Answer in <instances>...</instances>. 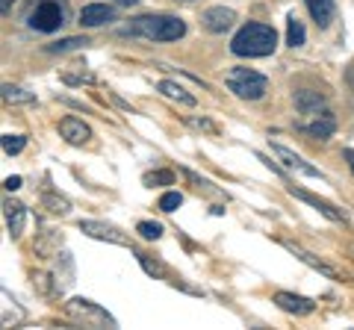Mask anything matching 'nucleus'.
<instances>
[{"mask_svg": "<svg viewBox=\"0 0 354 330\" xmlns=\"http://www.w3.org/2000/svg\"><path fill=\"white\" fill-rule=\"evenodd\" d=\"M274 48H278V32L269 24H245L230 41V50L236 57H248V59L269 57V53H274Z\"/></svg>", "mask_w": 354, "mask_h": 330, "instance_id": "obj_1", "label": "nucleus"}, {"mask_svg": "<svg viewBox=\"0 0 354 330\" xmlns=\"http://www.w3.org/2000/svg\"><path fill=\"white\" fill-rule=\"evenodd\" d=\"M127 32L151 41H177L186 32V24L174 15H139L130 21Z\"/></svg>", "mask_w": 354, "mask_h": 330, "instance_id": "obj_2", "label": "nucleus"}, {"mask_svg": "<svg viewBox=\"0 0 354 330\" xmlns=\"http://www.w3.org/2000/svg\"><path fill=\"white\" fill-rule=\"evenodd\" d=\"M227 89L236 97H242V101H260L266 89H269V80L251 68H234L227 74Z\"/></svg>", "mask_w": 354, "mask_h": 330, "instance_id": "obj_3", "label": "nucleus"}, {"mask_svg": "<svg viewBox=\"0 0 354 330\" xmlns=\"http://www.w3.org/2000/svg\"><path fill=\"white\" fill-rule=\"evenodd\" d=\"M65 313H68L71 322L83 324V327H115V318L106 310H101L97 304L86 301V298H71L65 304Z\"/></svg>", "mask_w": 354, "mask_h": 330, "instance_id": "obj_4", "label": "nucleus"}, {"mask_svg": "<svg viewBox=\"0 0 354 330\" xmlns=\"http://www.w3.org/2000/svg\"><path fill=\"white\" fill-rule=\"evenodd\" d=\"M65 24V12L57 0H39V6L30 12V27L39 32H53Z\"/></svg>", "mask_w": 354, "mask_h": 330, "instance_id": "obj_5", "label": "nucleus"}, {"mask_svg": "<svg viewBox=\"0 0 354 330\" xmlns=\"http://www.w3.org/2000/svg\"><path fill=\"white\" fill-rule=\"evenodd\" d=\"M80 230L92 239H104V242H113V245H130V239L118 227L104 224V222H80Z\"/></svg>", "mask_w": 354, "mask_h": 330, "instance_id": "obj_6", "label": "nucleus"}, {"mask_svg": "<svg viewBox=\"0 0 354 330\" xmlns=\"http://www.w3.org/2000/svg\"><path fill=\"white\" fill-rule=\"evenodd\" d=\"M59 136L68 142V145H83V142L92 139V130H88L86 121L68 115V118H62V121H59Z\"/></svg>", "mask_w": 354, "mask_h": 330, "instance_id": "obj_7", "label": "nucleus"}, {"mask_svg": "<svg viewBox=\"0 0 354 330\" xmlns=\"http://www.w3.org/2000/svg\"><path fill=\"white\" fill-rule=\"evenodd\" d=\"M201 21H204V27L209 32H225V30L234 27L236 12H234V9H225V6H213V9H207Z\"/></svg>", "mask_w": 354, "mask_h": 330, "instance_id": "obj_8", "label": "nucleus"}, {"mask_svg": "<svg viewBox=\"0 0 354 330\" xmlns=\"http://www.w3.org/2000/svg\"><path fill=\"white\" fill-rule=\"evenodd\" d=\"M274 304H278L281 310L292 313V316H310L316 310V304L310 298H301V295H292V292H278L274 295Z\"/></svg>", "mask_w": 354, "mask_h": 330, "instance_id": "obj_9", "label": "nucleus"}, {"mask_svg": "<svg viewBox=\"0 0 354 330\" xmlns=\"http://www.w3.org/2000/svg\"><path fill=\"white\" fill-rule=\"evenodd\" d=\"M109 21H115V9L106 6V3H88L80 12L83 27H101V24H109Z\"/></svg>", "mask_w": 354, "mask_h": 330, "instance_id": "obj_10", "label": "nucleus"}, {"mask_svg": "<svg viewBox=\"0 0 354 330\" xmlns=\"http://www.w3.org/2000/svg\"><path fill=\"white\" fill-rule=\"evenodd\" d=\"M304 130V133H310L313 139H328V136H334V130H337V121L330 113H322V115H313V121H304V124H298Z\"/></svg>", "mask_w": 354, "mask_h": 330, "instance_id": "obj_11", "label": "nucleus"}, {"mask_svg": "<svg viewBox=\"0 0 354 330\" xmlns=\"http://www.w3.org/2000/svg\"><path fill=\"white\" fill-rule=\"evenodd\" d=\"M283 248H286V251H290V254H295L298 260H301V262H304V266H310V269H313V271H319V274H325V278H337V271H334V269H330V266H328V262H322V260H319V257H313V254H310V251H304L301 245H295V242H283Z\"/></svg>", "mask_w": 354, "mask_h": 330, "instance_id": "obj_12", "label": "nucleus"}, {"mask_svg": "<svg viewBox=\"0 0 354 330\" xmlns=\"http://www.w3.org/2000/svg\"><path fill=\"white\" fill-rule=\"evenodd\" d=\"M290 195H295L298 201H304V204H310V206H316L322 215H328L330 222H342V213L337 210V206H330L328 201H322V197H316V195H310V192H304V189H298V186H290Z\"/></svg>", "mask_w": 354, "mask_h": 330, "instance_id": "obj_13", "label": "nucleus"}, {"mask_svg": "<svg viewBox=\"0 0 354 330\" xmlns=\"http://www.w3.org/2000/svg\"><path fill=\"white\" fill-rule=\"evenodd\" d=\"M3 210H6V227H9V233H12V239H18L21 233H24L27 210H24L21 204H15V201H6V204H3Z\"/></svg>", "mask_w": 354, "mask_h": 330, "instance_id": "obj_14", "label": "nucleus"}, {"mask_svg": "<svg viewBox=\"0 0 354 330\" xmlns=\"http://www.w3.org/2000/svg\"><path fill=\"white\" fill-rule=\"evenodd\" d=\"M304 3L310 9V15H313V21L322 30L334 21V0H304Z\"/></svg>", "mask_w": 354, "mask_h": 330, "instance_id": "obj_15", "label": "nucleus"}, {"mask_svg": "<svg viewBox=\"0 0 354 330\" xmlns=\"http://www.w3.org/2000/svg\"><path fill=\"white\" fill-rule=\"evenodd\" d=\"M295 106L301 109L304 115H319V113H325V97L319 92H298L295 95Z\"/></svg>", "mask_w": 354, "mask_h": 330, "instance_id": "obj_16", "label": "nucleus"}, {"mask_svg": "<svg viewBox=\"0 0 354 330\" xmlns=\"http://www.w3.org/2000/svg\"><path fill=\"white\" fill-rule=\"evenodd\" d=\"M274 153H278V159H283L286 165H290V168L307 174V177H322V174H319V171L313 168V165H307L301 157H295V153H292V151H286L283 145H274Z\"/></svg>", "mask_w": 354, "mask_h": 330, "instance_id": "obj_17", "label": "nucleus"}, {"mask_svg": "<svg viewBox=\"0 0 354 330\" xmlns=\"http://www.w3.org/2000/svg\"><path fill=\"white\" fill-rule=\"evenodd\" d=\"M304 24L301 21H298L295 15H290L286 18V45H292V48H301L304 45Z\"/></svg>", "mask_w": 354, "mask_h": 330, "instance_id": "obj_18", "label": "nucleus"}, {"mask_svg": "<svg viewBox=\"0 0 354 330\" xmlns=\"http://www.w3.org/2000/svg\"><path fill=\"white\" fill-rule=\"evenodd\" d=\"M160 92L165 95V97H171V101H180V104H186V106H192L195 104V97L189 95V92H183L177 83H171V80H162L160 83Z\"/></svg>", "mask_w": 354, "mask_h": 330, "instance_id": "obj_19", "label": "nucleus"}, {"mask_svg": "<svg viewBox=\"0 0 354 330\" xmlns=\"http://www.w3.org/2000/svg\"><path fill=\"white\" fill-rule=\"evenodd\" d=\"M3 101H6V104H32V101H36V95L6 83V86H3Z\"/></svg>", "mask_w": 354, "mask_h": 330, "instance_id": "obj_20", "label": "nucleus"}, {"mask_svg": "<svg viewBox=\"0 0 354 330\" xmlns=\"http://www.w3.org/2000/svg\"><path fill=\"white\" fill-rule=\"evenodd\" d=\"M145 186H171L174 183V174L171 171H148L145 177H142Z\"/></svg>", "mask_w": 354, "mask_h": 330, "instance_id": "obj_21", "label": "nucleus"}, {"mask_svg": "<svg viewBox=\"0 0 354 330\" xmlns=\"http://www.w3.org/2000/svg\"><path fill=\"white\" fill-rule=\"evenodd\" d=\"M41 201H44V206H50V213H59V215H65V213L71 210V204L65 201V197H59V195H50V192L44 195Z\"/></svg>", "mask_w": 354, "mask_h": 330, "instance_id": "obj_22", "label": "nucleus"}, {"mask_svg": "<svg viewBox=\"0 0 354 330\" xmlns=\"http://www.w3.org/2000/svg\"><path fill=\"white\" fill-rule=\"evenodd\" d=\"M180 204H183V195H180V192H165V195L160 197V210H162V213H174Z\"/></svg>", "mask_w": 354, "mask_h": 330, "instance_id": "obj_23", "label": "nucleus"}, {"mask_svg": "<svg viewBox=\"0 0 354 330\" xmlns=\"http://www.w3.org/2000/svg\"><path fill=\"white\" fill-rule=\"evenodd\" d=\"M83 45H88L86 39H62V41H57V45H48V50L62 53V50H74V48H83Z\"/></svg>", "mask_w": 354, "mask_h": 330, "instance_id": "obj_24", "label": "nucleus"}, {"mask_svg": "<svg viewBox=\"0 0 354 330\" xmlns=\"http://www.w3.org/2000/svg\"><path fill=\"white\" fill-rule=\"evenodd\" d=\"M136 230H139L142 239H160L162 236V224H157V222H142Z\"/></svg>", "mask_w": 354, "mask_h": 330, "instance_id": "obj_25", "label": "nucleus"}, {"mask_svg": "<svg viewBox=\"0 0 354 330\" xmlns=\"http://www.w3.org/2000/svg\"><path fill=\"white\" fill-rule=\"evenodd\" d=\"M27 145V139L24 136H3V151L6 153H21Z\"/></svg>", "mask_w": 354, "mask_h": 330, "instance_id": "obj_26", "label": "nucleus"}, {"mask_svg": "<svg viewBox=\"0 0 354 330\" xmlns=\"http://www.w3.org/2000/svg\"><path fill=\"white\" fill-rule=\"evenodd\" d=\"M189 124L198 127V130H207V133H216V124H213V121H207V118H192Z\"/></svg>", "mask_w": 354, "mask_h": 330, "instance_id": "obj_27", "label": "nucleus"}, {"mask_svg": "<svg viewBox=\"0 0 354 330\" xmlns=\"http://www.w3.org/2000/svg\"><path fill=\"white\" fill-rule=\"evenodd\" d=\"M6 192H15V189H21V177H6Z\"/></svg>", "mask_w": 354, "mask_h": 330, "instance_id": "obj_28", "label": "nucleus"}, {"mask_svg": "<svg viewBox=\"0 0 354 330\" xmlns=\"http://www.w3.org/2000/svg\"><path fill=\"white\" fill-rule=\"evenodd\" d=\"M12 3H15V0H0V12L9 15V9H12Z\"/></svg>", "mask_w": 354, "mask_h": 330, "instance_id": "obj_29", "label": "nucleus"}, {"mask_svg": "<svg viewBox=\"0 0 354 330\" xmlns=\"http://www.w3.org/2000/svg\"><path fill=\"white\" fill-rule=\"evenodd\" d=\"M346 162H348V168H351V174H354V148L346 151Z\"/></svg>", "mask_w": 354, "mask_h": 330, "instance_id": "obj_30", "label": "nucleus"}, {"mask_svg": "<svg viewBox=\"0 0 354 330\" xmlns=\"http://www.w3.org/2000/svg\"><path fill=\"white\" fill-rule=\"evenodd\" d=\"M115 3H121V6H133V3H139V0H115Z\"/></svg>", "mask_w": 354, "mask_h": 330, "instance_id": "obj_31", "label": "nucleus"}, {"mask_svg": "<svg viewBox=\"0 0 354 330\" xmlns=\"http://www.w3.org/2000/svg\"><path fill=\"white\" fill-rule=\"evenodd\" d=\"M186 3H189V0H186Z\"/></svg>", "mask_w": 354, "mask_h": 330, "instance_id": "obj_32", "label": "nucleus"}]
</instances>
